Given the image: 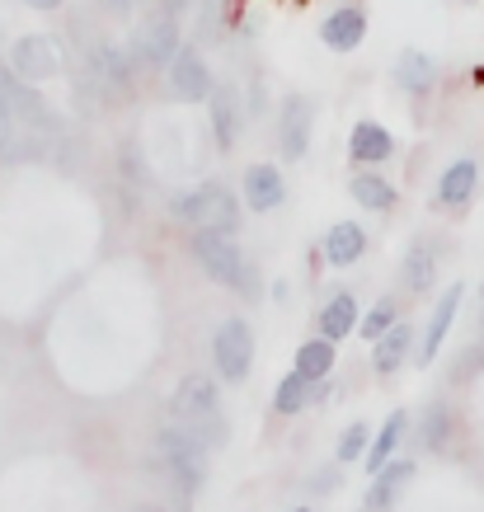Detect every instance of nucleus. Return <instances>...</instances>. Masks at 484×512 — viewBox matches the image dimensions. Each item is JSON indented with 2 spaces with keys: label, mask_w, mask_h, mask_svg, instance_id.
I'll use <instances>...</instances> for the list:
<instances>
[{
  "label": "nucleus",
  "mask_w": 484,
  "mask_h": 512,
  "mask_svg": "<svg viewBox=\"0 0 484 512\" xmlns=\"http://www.w3.org/2000/svg\"><path fill=\"white\" fill-rule=\"evenodd\" d=\"M174 419L184 423L188 433L198 437L203 447H221L226 442V428H221V390L207 381V376H184L179 381V390H174Z\"/></svg>",
  "instance_id": "1"
},
{
  "label": "nucleus",
  "mask_w": 484,
  "mask_h": 512,
  "mask_svg": "<svg viewBox=\"0 0 484 512\" xmlns=\"http://www.w3.org/2000/svg\"><path fill=\"white\" fill-rule=\"evenodd\" d=\"M156 451H160V461H165V470H170L179 508H188L193 494H198L207 480V447L188 433L184 423H174V428H165V433L156 437Z\"/></svg>",
  "instance_id": "2"
},
{
  "label": "nucleus",
  "mask_w": 484,
  "mask_h": 512,
  "mask_svg": "<svg viewBox=\"0 0 484 512\" xmlns=\"http://www.w3.org/2000/svg\"><path fill=\"white\" fill-rule=\"evenodd\" d=\"M174 217L193 226V231H221V235H235L240 231V202L231 198V188L221 184H203L193 188V193H179L170 202Z\"/></svg>",
  "instance_id": "3"
},
{
  "label": "nucleus",
  "mask_w": 484,
  "mask_h": 512,
  "mask_svg": "<svg viewBox=\"0 0 484 512\" xmlns=\"http://www.w3.org/2000/svg\"><path fill=\"white\" fill-rule=\"evenodd\" d=\"M0 104L10 109V118H15L24 132H62V118L52 113V104L43 99V90H33V80H24L15 71V66L0 62Z\"/></svg>",
  "instance_id": "4"
},
{
  "label": "nucleus",
  "mask_w": 484,
  "mask_h": 512,
  "mask_svg": "<svg viewBox=\"0 0 484 512\" xmlns=\"http://www.w3.org/2000/svg\"><path fill=\"white\" fill-rule=\"evenodd\" d=\"M193 259L207 268V278L221 282V287H235V292H254L250 287V264L235 245V235L221 231H193Z\"/></svg>",
  "instance_id": "5"
},
{
  "label": "nucleus",
  "mask_w": 484,
  "mask_h": 512,
  "mask_svg": "<svg viewBox=\"0 0 484 512\" xmlns=\"http://www.w3.org/2000/svg\"><path fill=\"white\" fill-rule=\"evenodd\" d=\"M85 62H90V80L104 90V99H132L137 90V57H132V47H118L109 38H94L90 52H85Z\"/></svg>",
  "instance_id": "6"
},
{
  "label": "nucleus",
  "mask_w": 484,
  "mask_h": 512,
  "mask_svg": "<svg viewBox=\"0 0 484 512\" xmlns=\"http://www.w3.org/2000/svg\"><path fill=\"white\" fill-rule=\"evenodd\" d=\"M132 57H137V66H146V71H165V66L174 62V52L184 47V38H179V15H170V10H160V15H146L137 19V29H132Z\"/></svg>",
  "instance_id": "7"
},
{
  "label": "nucleus",
  "mask_w": 484,
  "mask_h": 512,
  "mask_svg": "<svg viewBox=\"0 0 484 512\" xmlns=\"http://www.w3.org/2000/svg\"><path fill=\"white\" fill-rule=\"evenodd\" d=\"M10 66H15L24 80H33V85L57 80L66 66L62 43H57L52 33H24V38H15V47H10Z\"/></svg>",
  "instance_id": "8"
},
{
  "label": "nucleus",
  "mask_w": 484,
  "mask_h": 512,
  "mask_svg": "<svg viewBox=\"0 0 484 512\" xmlns=\"http://www.w3.org/2000/svg\"><path fill=\"white\" fill-rule=\"evenodd\" d=\"M212 362H217V372L226 381H245L254 367V334L250 325L231 315V320H221L217 325V339H212Z\"/></svg>",
  "instance_id": "9"
},
{
  "label": "nucleus",
  "mask_w": 484,
  "mask_h": 512,
  "mask_svg": "<svg viewBox=\"0 0 484 512\" xmlns=\"http://www.w3.org/2000/svg\"><path fill=\"white\" fill-rule=\"evenodd\" d=\"M165 76H170V94L179 99V104H207V94H212V85H217L207 57L193 43H184L179 52H174V62L165 66Z\"/></svg>",
  "instance_id": "10"
},
{
  "label": "nucleus",
  "mask_w": 484,
  "mask_h": 512,
  "mask_svg": "<svg viewBox=\"0 0 484 512\" xmlns=\"http://www.w3.org/2000/svg\"><path fill=\"white\" fill-rule=\"evenodd\" d=\"M311 99L306 94H287L282 99V113H278V146L287 160H301L306 151H311Z\"/></svg>",
  "instance_id": "11"
},
{
  "label": "nucleus",
  "mask_w": 484,
  "mask_h": 512,
  "mask_svg": "<svg viewBox=\"0 0 484 512\" xmlns=\"http://www.w3.org/2000/svg\"><path fill=\"white\" fill-rule=\"evenodd\" d=\"M362 38H367V10H362L358 0L339 5V10H329L320 19V43L329 52H353V47H362Z\"/></svg>",
  "instance_id": "12"
},
{
  "label": "nucleus",
  "mask_w": 484,
  "mask_h": 512,
  "mask_svg": "<svg viewBox=\"0 0 484 512\" xmlns=\"http://www.w3.org/2000/svg\"><path fill=\"white\" fill-rule=\"evenodd\" d=\"M207 109H212V132H217V146L221 151H231L235 141H240V123H245V113H240V90L235 85H212L207 94Z\"/></svg>",
  "instance_id": "13"
},
{
  "label": "nucleus",
  "mask_w": 484,
  "mask_h": 512,
  "mask_svg": "<svg viewBox=\"0 0 484 512\" xmlns=\"http://www.w3.org/2000/svg\"><path fill=\"white\" fill-rule=\"evenodd\" d=\"M245 202H250L254 212H273V207L287 202V179H282L278 165L259 160V165L245 170Z\"/></svg>",
  "instance_id": "14"
},
{
  "label": "nucleus",
  "mask_w": 484,
  "mask_h": 512,
  "mask_svg": "<svg viewBox=\"0 0 484 512\" xmlns=\"http://www.w3.org/2000/svg\"><path fill=\"white\" fill-rule=\"evenodd\" d=\"M391 156H395V137L381 123L362 118V123L353 127V137H348V160H353V165H386Z\"/></svg>",
  "instance_id": "15"
},
{
  "label": "nucleus",
  "mask_w": 484,
  "mask_h": 512,
  "mask_svg": "<svg viewBox=\"0 0 484 512\" xmlns=\"http://www.w3.org/2000/svg\"><path fill=\"white\" fill-rule=\"evenodd\" d=\"M461 296H466V287L456 282V287H447L438 301V311H433V320H428V334H423V348H419V367H428L433 357H438L442 339H447V329H452L456 311H461Z\"/></svg>",
  "instance_id": "16"
},
{
  "label": "nucleus",
  "mask_w": 484,
  "mask_h": 512,
  "mask_svg": "<svg viewBox=\"0 0 484 512\" xmlns=\"http://www.w3.org/2000/svg\"><path fill=\"white\" fill-rule=\"evenodd\" d=\"M362 249H367V231H362L358 221H339V226H329V235H325V259L334 268L358 264Z\"/></svg>",
  "instance_id": "17"
},
{
  "label": "nucleus",
  "mask_w": 484,
  "mask_h": 512,
  "mask_svg": "<svg viewBox=\"0 0 484 512\" xmlns=\"http://www.w3.org/2000/svg\"><path fill=\"white\" fill-rule=\"evenodd\" d=\"M475 184H480V165L475 160H452L438 179V202L442 207H461V202H470Z\"/></svg>",
  "instance_id": "18"
},
{
  "label": "nucleus",
  "mask_w": 484,
  "mask_h": 512,
  "mask_svg": "<svg viewBox=\"0 0 484 512\" xmlns=\"http://www.w3.org/2000/svg\"><path fill=\"white\" fill-rule=\"evenodd\" d=\"M414 480V461H386V466L372 475V489H367V508H391L395 494Z\"/></svg>",
  "instance_id": "19"
},
{
  "label": "nucleus",
  "mask_w": 484,
  "mask_h": 512,
  "mask_svg": "<svg viewBox=\"0 0 484 512\" xmlns=\"http://www.w3.org/2000/svg\"><path fill=\"white\" fill-rule=\"evenodd\" d=\"M433 80H438V66L433 57H423V52H400V62H395V85L405 94H428L433 90Z\"/></svg>",
  "instance_id": "20"
},
{
  "label": "nucleus",
  "mask_w": 484,
  "mask_h": 512,
  "mask_svg": "<svg viewBox=\"0 0 484 512\" xmlns=\"http://www.w3.org/2000/svg\"><path fill=\"white\" fill-rule=\"evenodd\" d=\"M358 325H362V320H358V301H353L348 292L329 296V306L320 311V334L339 343V339H348V334H353Z\"/></svg>",
  "instance_id": "21"
},
{
  "label": "nucleus",
  "mask_w": 484,
  "mask_h": 512,
  "mask_svg": "<svg viewBox=\"0 0 484 512\" xmlns=\"http://www.w3.org/2000/svg\"><path fill=\"white\" fill-rule=\"evenodd\" d=\"M348 193H353V202H362V207H372V212H391V207H395V184H391V179H381L376 170L353 174V184H348Z\"/></svg>",
  "instance_id": "22"
},
{
  "label": "nucleus",
  "mask_w": 484,
  "mask_h": 512,
  "mask_svg": "<svg viewBox=\"0 0 484 512\" xmlns=\"http://www.w3.org/2000/svg\"><path fill=\"white\" fill-rule=\"evenodd\" d=\"M433 278H438V249L428 245V240H414L405 254V287H414V292H428L433 287Z\"/></svg>",
  "instance_id": "23"
},
{
  "label": "nucleus",
  "mask_w": 484,
  "mask_h": 512,
  "mask_svg": "<svg viewBox=\"0 0 484 512\" xmlns=\"http://www.w3.org/2000/svg\"><path fill=\"white\" fill-rule=\"evenodd\" d=\"M409 343H414V334H409V325H391L381 339H376V353H372V362H376V372L381 376H391L400 362L409 357Z\"/></svg>",
  "instance_id": "24"
},
{
  "label": "nucleus",
  "mask_w": 484,
  "mask_h": 512,
  "mask_svg": "<svg viewBox=\"0 0 484 512\" xmlns=\"http://www.w3.org/2000/svg\"><path fill=\"white\" fill-rule=\"evenodd\" d=\"M329 367H334V339H306L297 348V372L301 376H311V381H325Z\"/></svg>",
  "instance_id": "25"
},
{
  "label": "nucleus",
  "mask_w": 484,
  "mask_h": 512,
  "mask_svg": "<svg viewBox=\"0 0 484 512\" xmlns=\"http://www.w3.org/2000/svg\"><path fill=\"white\" fill-rule=\"evenodd\" d=\"M311 376H301V372H292V376H282L278 381V395H273V409L278 414H301L306 409V400H311Z\"/></svg>",
  "instance_id": "26"
},
{
  "label": "nucleus",
  "mask_w": 484,
  "mask_h": 512,
  "mask_svg": "<svg viewBox=\"0 0 484 512\" xmlns=\"http://www.w3.org/2000/svg\"><path fill=\"white\" fill-rule=\"evenodd\" d=\"M400 437H405V414H391V419H386V428H381V437L367 447V470H372V475L395 456V442H400Z\"/></svg>",
  "instance_id": "27"
},
{
  "label": "nucleus",
  "mask_w": 484,
  "mask_h": 512,
  "mask_svg": "<svg viewBox=\"0 0 484 512\" xmlns=\"http://www.w3.org/2000/svg\"><path fill=\"white\" fill-rule=\"evenodd\" d=\"M423 447H447V437H452V409H447V404H428V409H423Z\"/></svg>",
  "instance_id": "28"
},
{
  "label": "nucleus",
  "mask_w": 484,
  "mask_h": 512,
  "mask_svg": "<svg viewBox=\"0 0 484 512\" xmlns=\"http://www.w3.org/2000/svg\"><path fill=\"white\" fill-rule=\"evenodd\" d=\"M395 325V301H391V296H386V301H376V311L372 315H367V320H362V334H367V339H381V334H386V329H391Z\"/></svg>",
  "instance_id": "29"
},
{
  "label": "nucleus",
  "mask_w": 484,
  "mask_h": 512,
  "mask_svg": "<svg viewBox=\"0 0 484 512\" xmlns=\"http://www.w3.org/2000/svg\"><path fill=\"white\" fill-rule=\"evenodd\" d=\"M362 451H367V423H353V428H348L344 437H339V461H358Z\"/></svg>",
  "instance_id": "30"
},
{
  "label": "nucleus",
  "mask_w": 484,
  "mask_h": 512,
  "mask_svg": "<svg viewBox=\"0 0 484 512\" xmlns=\"http://www.w3.org/2000/svg\"><path fill=\"white\" fill-rule=\"evenodd\" d=\"M104 15H113V19H132L137 15V0H94Z\"/></svg>",
  "instance_id": "31"
},
{
  "label": "nucleus",
  "mask_w": 484,
  "mask_h": 512,
  "mask_svg": "<svg viewBox=\"0 0 484 512\" xmlns=\"http://www.w3.org/2000/svg\"><path fill=\"white\" fill-rule=\"evenodd\" d=\"M15 132H19V123L10 118V109L0 104V156H10V141H15Z\"/></svg>",
  "instance_id": "32"
},
{
  "label": "nucleus",
  "mask_w": 484,
  "mask_h": 512,
  "mask_svg": "<svg viewBox=\"0 0 484 512\" xmlns=\"http://www.w3.org/2000/svg\"><path fill=\"white\" fill-rule=\"evenodd\" d=\"M29 10H38V15H52V10H62L66 0H24Z\"/></svg>",
  "instance_id": "33"
},
{
  "label": "nucleus",
  "mask_w": 484,
  "mask_h": 512,
  "mask_svg": "<svg viewBox=\"0 0 484 512\" xmlns=\"http://www.w3.org/2000/svg\"><path fill=\"white\" fill-rule=\"evenodd\" d=\"M160 10H170V15H188V10H193V0H160Z\"/></svg>",
  "instance_id": "34"
},
{
  "label": "nucleus",
  "mask_w": 484,
  "mask_h": 512,
  "mask_svg": "<svg viewBox=\"0 0 484 512\" xmlns=\"http://www.w3.org/2000/svg\"><path fill=\"white\" fill-rule=\"evenodd\" d=\"M132 512H165V508H156V503H141V508H132Z\"/></svg>",
  "instance_id": "35"
},
{
  "label": "nucleus",
  "mask_w": 484,
  "mask_h": 512,
  "mask_svg": "<svg viewBox=\"0 0 484 512\" xmlns=\"http://www.w3.org/2000/svg\"><path fill=\"white\" fill-rule=\"evenodd\" d=\"M292 512H315V508H292Z\"/></svg>",
  "instance_id": "36"
}]
</instances>
